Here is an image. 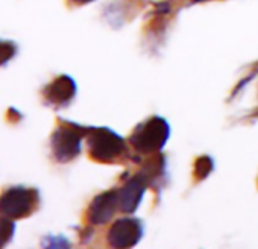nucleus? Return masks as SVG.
Masks as SVG:
<instances>
[{
  "instance_id": "obj_7",
  "label": "nucleus",
  "mask_w": 258,
  "mask_h": 249,
  "mask_svg": "<svg viewBox=\"0 0 258 249\" xmlns=\"http://www.w3.org/2000/svg\"><path fill=\"white\" fill-rule=\"evenodd\" d=\"M117 205H120L117 190L105 192V193L99 195L97 198H94V201L91 202V205L88 208V213H87V217H88L90 223L102 225V223L108 222L111 219V216L115 213Z\"/></svg>"
},
{
  "instance_id": "obj_11",
  "label": "nucleus",
  "mask_w": 258,
  "mask_h": 249,
  "mask_svg": "<svg viewBox=\"0 0 258 249\" xmlns=\"http://www.w3.org/2000/svg\"><path fill=\"white\" fill-rule=\"evenodd\" d=\"M41 246L43 247H67V246H70V243H69L67 238L61 237V235H58V237H55V235H46L41 240Z\"/></svg>"
},
{
  "instance_id": "obj_5",
  "label": "nucleus",
  "mask_w": 258,
  "mask_h": 249,
  "mask_svg": "<svg viewBox=\"0 0 258 249\" xmlns=\"http://www.w3.org/2000/svg\"><path fill=\"white\" fill-rule=\"evenodd\" d=\"M78 91L76 82L69 75L56 76L52 82L43 87V103L52 108H66L72 103Z\"/></svg>"
},
{
  "instance_id": "obj_9",
  "label": "nucleus",
  "mask_w": 258,
  "mask_h": 249,
  "mask_svg": "<svg viewBox=\"0 0 258 249\" xmlns=\"http://www.w3.org/2000/svg\"><path fill=\"white\" fill-rule=\"evenodd\" d=\"M16 229H17L16 220L0 214V247L8 246L14 240Z\"/></svg>"
},
{
  "instance_id": "obj_6",
  "label": "nucleus",
  "mask_w": 258,
  "mask_h": 249,
  "mask_svg": "<svg viewBox=\"0 0 258 249\" xmlns=\"http://www.w3.org/2000/svg\"><path fill=\"white\" fill-rule=\"evenodd\" d=\"M143 234V225L137 219H120L117 220L109 232L108 241L115 247H127L139 243Z\"/></svg>"
},
{
  "instance_id": "obj_10",
  "label": "nucleus",
  "mask_w": 258,
  "mask_h": 249,
  "mask_svg": "<svg viewBox=\"0 0 258 249\" xmlns=\"http://www.w3.org/2000/svg\"><path fill=\"white\" fill-rule=\"evenodd\" d=\"M19 53V46L13 40H0V67H5Z\"/></svg>"
},
{
  "instance_id": "obj_8",
  "label": "nucleus",
  "mask_w": 258,
  "mask_h": 249,
  "mask_svg": "<svg viewBox=\"0 0 258 249\" xmlns=\"http://www.w3.org/2000/svg\"><path fill=\"white\" fill-rule=\"evenodd\" d=\"M145 193V181L142 176L133 178L118 193V201H120V208L126 213H133Z\"/></svg>"
},
{
  "instance_id": "obj_1",
  "label": "nucleus",
  "mask_w": 258,
  "mask_h": 249,
  "mask_svg": "<svg viewBox=\"0 0 258 249\" xmlns=\"http://www.w3.org/2000/svg\"><path fill=\"white\" fill-rule=\"evenodd\" d=\"M87 127L59 118L56 130L50 136L52 158L59 164L73 161L82 151V140L87 139Z\"/></svg>"
},
{
  "instance_id": "obj_12",
  "label": "nucleus",
  "mask_w": 258,
  "mask_h": 249,
  "mask_svg": "<svg viewBox=\"0 0 258 249\" xmlns=\"http://www.w3.org/2000/svg\"><path fill=\"white\" fill-rule=\"evenodd\" d=\"M23 118H25V115H23V112H22V111H19V109H17V108H14V106L8 108V111H7V120H8L10 123L17 125V123H20Z\"/></svg>"
},
{
  "instance_id": "obj_2",
  "label": "nucleus",
  "mask_w": 258,
  "mask_h": 249,
  "mask_svg": "<svg viewBox=\"0 0 258 249\" xmlns=\"http://www.w3.org/2000/svg\"><path fill=\"white\" fill-rule=\"evenodd\" d=\"M41 193L37 187L11 185L0 193V214L13 220L28 219L38 211Z\"/></svg>"
},
{
  "instance_id": "obj_4",
  "label": "nucleus",
  "mask_w": 258,
  "mask_h": 249,
  "mask_svg": "<svg viewBox=\"0 0 258 249\" xmlns=\"http://www.w3.org/2000/svg\"><path fill=\"white\" fill-rule=\"evenodd\" d=\"M169 125L161 117H152L134 131L131 143L140 152L158 151L164 146L169 137Z\"/></svg>"
},
{
  "instance_id": "obj_13",
  "label": "nucleus",
  "mask_w": 258,
  "mask_h": 249,
  "mask_svg": "<svg viewBox=\"0 0 258 249\" xmlns=\"http://www.w3.org/2000/svg\"><path fill=\"white\" fill-rule=\"evenodd\" d=\"M70 2L75 4V5H87V4L93 2V0H70Z\"/></svg>"
},
{
  "instance_id": "obj_3",
  "label": "nucleus",
  "mask_w": 258,
  "mask_h": 249,
  "mask_svg": "<svg viewBox=\"0 0 258 249\" xmlns=\"http://www.w3.org/2000/svg\"><path fill=\"white\" fill-rule=\"evenodd\" d=\"M87 146L90 157L97 163H112L124 151L123 140L109 128L90 127L87 133Z\"/></svg>"
}]
</instances>
